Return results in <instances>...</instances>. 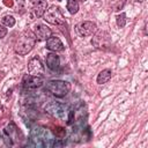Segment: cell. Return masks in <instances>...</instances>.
<instances>
[{
	"instance_id": "1",
	"label": "cell",
	"mask_w": 148,
	"mask_h": 148,
	"mask_svg": "<svg viewBox=\"0 0 148 148\" xmlns=\"http://www.w3.org/2000/svg\"><path fill=\"white\" fill-rule=\"evenodd\" d=\"M36 36L31 30H25L21 34V36L17 38L15 46H14V51L15 53L20 54V56H25L28 54L35 46L36 44Z\"/></svg>"
},
{
	"instance_id": "2",
	"label": "cell",
	"mask_w": 148,
	"mask_h": 148,
	"mask_svg": "<svg viewBox=\"0 0 148 148\" xmlns=\"http://www.w3.org/2000/svg\"><path fill=\"white\" fill-rule=\"evenodd\" d=\"M46 90L50 91L53 96L61 98L69 92L71 84L62 80H51L46 83Z\"/></svg>"
},
{
	"instance_id": "3",
	"label": "cell",
	"mask_w": 148,
	"mask_h": 148,
	"mask_svg": "<svg viewBox=\"0 0 148 148\" xmlns=\"http://www.w3.org/2000/svg\"><path fill=\"white\" fill-rule=\"evenodd\" d=\"M44 20L54 25H61L65 23V16L58 6H51L44 13Z\"/></svg>"
},
{
	"instance_id": "4",
	"label": "cell",
	"mask_w": 148,
	"mask_h": 148,
	"mask_svg": "<svg viewBox=\"0 0 148 148\" xmlns=\"http://www.w3.org/2000/svg\"><path fill=\"white\" fill-rule=\"evenodd\" d=\"M43 84V77L42 76H35V75H24L22 79V87L30 91L39 88Z\"/></svg>"
},
{
	"instance_id": "5",
	"label": "cell",
	"mask_w": 148,
	"mask_h": 148,
	"mask_svg": "<svg viewBox=\"0 0 148 148\" xmlns=\"http://www.w3.org/2000/svg\"><path fill=\"white\" fill-rule=\"evenodd\" d=\"M76 31L79 32L80 36H83V37L92 36L97 31V25L91 21H84L76 25Z\"/></svg>"
},
{
	"instance_id": "6",
	"label": "cell",
	"mask_w": 148,
	"mask_h": 148,
	"mask_svg": "<svg viewBox=\"0 0 148 148\" xmlns=\"http://www.w3.org/2000/svg\"><path fill=\"white\" fill-rule=\"evenodd\" d=\"M28 72L30 75L43 76L44 74V65L38 57H34L28 62Z\"/></svg>"
},
{
	"instance_id": "7",
	"label": "cell",
	"mask_w": 148,
	"mask_h": 148,
	"mask_svg": "<svg viewBox=\"0 0 148 148\" xmlns=\"http://www.w3.org/2000/svg\"><path fill=\"white\" fill-rule=\"evenodd\" d=\"M46 49L50 51H53V52H59V51L64 50V44L59 37L50 36L46 39Z\"/></svg>"
},
{
	"instance_id": "8",
	"label": "cell",
	"mask_w": 148,
	"mask_h": 148,
	"mask_svg": "<svg viewBox=\"0 0 148 148\" xmlns=\"http://www.w3.org/2000/svg\"><path fill=\"white\" fill-rule=\"evenodd\" d=\"M35 36L38 40H46L50 36H52V31L49 27L44 24H38L35 27Z\"/></svg>"
},
{
	"instance_id": "9",
	"label": "cell",
	"mask_w": 148,
	"mask_h": 148,
	"mask_svg": "<svg viewBox=\"0 0 148 148\" xmlns=\"http://www.w3.org/2000/svg\"><path fill=\"white\" fill-rule=\"evenodd\" d=\"M47 9L46 0H34L32 1V10L37 17H42Z\"/></svg>"
},
{
	"instance_id": "10",
	"label": "cell",
	"mask_w": 148,
	"mask_h": 148,
	"mask_svg": "<svg viewBox=\"0 0 148 148\" xmlns=\"http://www.w3.org/2000/svg\"><path fill=\"white\" fill-rule=\"evenodd\" d=\"M45 61H46V66L51 71H57L60 66V58L56 53H47Z\"/></svg>"
},
{
	"instance_id": "11",
	"label": "cell",
	"mask_w": 148,
	"mask_h": 148,
	"mask_svg": "<svg viewBox=\"0 0 148 148\" xmlns=\"http://www.w3.org/2000/svg\"><path fill=\"white\" fill-rule=\"evenodd\" d=\"M111 76H112V72L110 69H103L97 75V83L98 84H104V83H106V82L110 81Z\"/></svg>"
},
{
	"instance_id": "12",
	"label": "cell",
	"mask_w": 148,
	"mask_h": 148,
	"mask_svg": "<svg viewBox=\"0 0 148 148\" xmlns=\"http://www.w3.org/2000/svg\"><path fill=\"white\" fill-rule=\"evenodd\" d=\"M125 3H126V0H111L110 1V7L113 12H118V10L123 9Z\"/></svg>"
},
{
	"instance_id": "13",
	"label": "cell",
	"mask_w": 148,
	"mask_h": 148,
	"mask_svg": "<svg viewBox=\"0 0 148 148\" xmlns=\"http://www.w3.org/2000/svg\"><path fill=\"white\" fill-rule=\"evenodd\" d=\"M67 9L71 14H76L79 10V1L77 0H67Z\"/></svg>"
},
{
	"instance_id": "14",
	"label": "cell",
	"mask_w": 148,
	"mask_h": 148,
	"mask_svg": "<svg viewBox=\"0 0 148 148\" xmlns=\"http://www.w3.org/2000/svg\"><path fill=\"white\" fill-rule=\"evenodd\" d=\"M2 24H3L5 27L12 28V27H14V24H15V18H14L12 15H5V16L2 17Z\"/></svg>"
},
{
	"instance_id": "15",
	"label": "cell",
	"mask_w": 148,
	"mask_h": 148,
	"mask_svg": "<svg viewBox=\"0 0 148 148\" xmlns=\"http://www.w3.org/2000/svg\"><path fill=\"white\" fill-rule=\"evenodd\" d=\"M116 21H117V25L119 28H124L125 24H126V14L125 13H121V14L117 15Z\"/></svg>"
},
{
	"instance_id": "16",
	"label": "cell",
	"mask_w": 148,
	"mask_h": 148,
	"mask_svg": "<svg viewBox=\"0 0 148 148\" xmlns=\"http://www.w3.org/2000/svg\"><path fill=\"white\" fill-rule=\"evenodd\" d=\"M54 134H56L57 138H64L65 134H66V131L62 127H56L54 128Z\"/></svg>"
},
{
	"instance_id": "17",
	"label": "cell",
	"mask_w": 148,
	"mask_h": 148,
	"mask_svg": "<svg viewBox=\"0 0 148 148\" xmlns=\"http://www.w3.org/2000/svg\"><path fill=\"white\" fill-rule=\"evenodd\" d=\"M6 35H7V29L0 24V38H3Z\"/></svg>"
},
{
	"instance_id": "18",
	"label": "cell",
	"mask_w": 148,
	"mask_h": 148,
	"mask_svg": "<svg viewBox=\"0 0 148 148\" xmlns=\"http://www.w3.org/2000/svg\"><path fill=\"white\" fill-rule=\"evenodd\" d=\"M3 3L7 7H13L14 6V1L13 0H3Z\"/></svg>"
},
{
	"instance_id": "19",
	"label": "cell",
	"mask_w": 148,
	"mask_h": 148,
	"mask_svg": "<svg viewBox=\"0 0 148 148\" xmlns=\"http://www.w3.org/2000/svg\"><path fill=\"white\" fill-rule=\"evenodd\" d=\"M77 1H82V2H84V1H87V0H77Z\"/></svg>"
},
{
	"instance_id": "20",
	"label": "cell",
	"mask_w": 148,
	"mask_h": 148,
	"mask_svg": "<svg viewBox=\"0 0 148 148\" xmlns=\"http://www.w3.org/2000/svg\"><path fill=\"white\" fill-rule=\"evenodd\" d=\"M136 1H143V0H136Z\"/></svg>"
},
{
	"instance_id": "21",
	"label": "cell",
	"mask_w": 148,
	"mask_h": 148,
	"mask_svg": "<svg viewBox=\"0 0 148 148\" xmlns=\"http://www.w3.org/2000/svg\"><path fill=\"white\" fill-rule=\"evenodd\" d=\"M58 1H61V0H58Z\"/></svg>"
}]
</instances>
